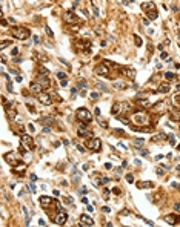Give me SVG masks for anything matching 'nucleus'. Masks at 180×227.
<instances>
[{
    "instance_id": "obj_1",
    "label": "nucleus",
    "mask_w": 180,
    "mask_h": 227,
    "mask_svg": "<svg viewBox=\"0 0 180 227\" xmlns=\"http://www.w3.org/2000/svg\"><path fill=\"white\" fill-rule=\"evenodd\" d=\"M11 34H12L16 39L19 40H28L31 37V32L28 28H22V26H16V28H12L11 29Z\"/></svg>"
},
{
    "instance_id": "obj_2",
    "label": "nucleus",
    "mask_w": 180,
    "mask_h": 227,
    "mask_svg": "<svg viewBox=\"0 0 180 227\" xmlns=\"http://www.w3.org/2000/svg\"><path fill=\"white\" fill-rule=\"evenodd\" d=\"M142 9L148 14V19H149V20H155L159 17L157 9H155V5H154L152 2H146V3H143V5H142Z\"/></svg>"
},
{
    "instance_id": "obj_3",
    "label": "nucleus",
    "mask_w": 180,
    "mask_h": 227,
    "mask_svg": "<svg viewBox=\"0 0 180 227\" xmlns=\"http://www.w3.org/2000/svg\"><path fill=\"white\" fill-rule=\"evenodd\" d=\"M20 143H22V147H25V150H33L34 149V140L31 135H25L23 133L20 137Z\"/></svg>"
},
{
    "instance_id": "obj_4",
    "label": "nucleus",
    "mask_w": 180,
    "mask_h": 227,
    "mask_svg": "<svg viewBox=\"0 0 180 227\" xmlns=\"http://www.w3.org/2000/svg\"><path fill=\"white\" fill-rule=\"evenodd\" d=\"M77 118H79L80 121H86V123H89V121L92 120V115H91V112H89L86 107H80V109H77Z\"/></svg>"
},
{
    "instance_id": "obj_5",
    "label": "nucleus",
    "mask_w": 180,
    "mask_h": 227,
    "mask_svg": "<svg viewBox=\"0 0 180 227\" xmlns=\"http://www.w3.org/2000/svg\"><path fill=\"white\" fill-rule=\"evenodd\" d=\"M86 147H89V149L94 150V152H95V150L98 152V150L102 149V141H100V138H91L88 143H86Z\"/></svg>"
},
{
    "instance_id": "obj_6",
    "label": "nucleus",
    "mask_w": 180,
    "mask_h": 227,
    "mask_svg": "<svg viewBox=\"0 0 180 227\" xmlns=\"http://www.w3.org/2000/svg\"><path fill=\"white\" fill-rule=\"evenodd\" d=\"M66 219H68V215H66L65 210H59V212H57V215L54 216V223L59 224V226H63V224L66 223Z\"/></svg>"
},
{
    "instance_id": "obj_7",
    "label": "nucleus",
    "mask_w": 180,
    "mask_h": 227,
    "mask_svg": "<svg viewBox=\"0 0 180 227\" xmlns=\"http://www.w3.org/2000/svg\"><path fill=\"white\" fill-rule=\"evenodd\" d=\"M95 74L97 75H109V69H108V65L106 63H102L95 68Z\"/></svg>"
},
{
    "instance_id": "obj_8",
    "label": "nucleus",
    "mask_w": 180,
    "mask_h": 227,
    "mask_svg": "<svg viewBox=\"0 0 180 227\" xmlns=\"http://www.w3.org/2000/svg\"><path fill=\"white\" fill-rule=\"evenodd\" d=\"M80 226H94V219H92L89 215H82L80 216Z\"/></svg>"
},
{
    "instance_id": "obj_9",
    "label": "nucleus",
    "mask_w": 180,
    "mask_h": 227,
    "mask_svg": "<svg viewBox=\"0 0 180 227\" xmlns=\"http://www.w3.org/2000/svg\"><path fill=\"white\" fill-rule=\"evenodd\" d=\"M63 20H65L66 23H72V22H79V19L75 17V14L72 12V11H69V12H65V16H63Z\"/></svg>"
},
{
    "instance_id": "obj_10",
    "label": "nucleus",
    "mask_w": 180,
    "mask_h": 227,
    "mask_svg": "<svg viewBox=\"0 0 180 227\" xmlns=\"http://www.w3.org/2000/svg\"><path fill=\"white\" fill-rule=\"evenodd\" d=\"M39 101H40L42 104H45V106H46V104H51V103H53L51 97H49L48 94H42V92L39 94Z\"/></svg>"
},
{
    "instance_id": "obj_11",
    "label": "nucleus",
    "mask_w": 180,
    "mask_h": 227,
    "mask_svg": "<svg viewBox=\"0 0 180 227\" xmlns=\"http://www.w3.org/2000/svg\"><path fill=\"white\" fill-rule=\"evenodd\" d=\"M77 133H79V137H82V138H88V137H91V135H92L91 130H88L86 127H83V126H80V127H79Z\"/></svg>"
},
{
    "instance_id": "obj_12",
    "label": "nucleus",
    "mask_w": 180,
    "mask_h": 227,
    "mask_svg": "<svg viewBox=\"0 0 180 227\" xmlns=\"http://www.w3.org/2000/svg\"><path fill=\"white\" fill-rule=\"evenodd\" d=\"M177 219H179V218H177V215H168V216H165V221H166L168 224H177Z\"/></svg>"
},
{
    "instance_id": "obj_13",
    "label": "nucleus",
    "mask_w": 180,
    "mask_h": 227,
    "mask_svg": "<svg viewBox=\"0 0 180 227\" xmlns=\"http://www.w3.org/2000/svg\"><path fill=\"white\" fill-rule=\"evenodd\" d=\"M51 203H53V198H49V196H40V204H42L43 207L49 206Z\"/></svg>"
},
{
    "instance_id": "obj_14",
    "label": "nucleus",
    "mask_w": 180,
    "mask_h": 227,
    "mask_svg": "<svg viewBox=\"0 0 180 227\" xmlns=\"http://www.w3.org/2000/svg\"><path fill=\"white\" fill-rule=\"evenodd\" d=\"M169 89H171L169 84L163 83V84H160V88H159V92H162V94H166V92H169Z\"/></svg>"
},
{
    "instance_id": "obj_15",
    "label": "nucleus",
    "mask_w": 180,
    "mask_h": 227,
    "mask_svg": "<svg viewBox=\"0 0 180 227\" xmlns=\"http://www.w3.org/2000/svg\"><path fill=\"white\" fill-rule=\"evenodd\" d=\"M171 117H172V120H180V110L179 109H172L171 110Z\"/></svg>"
},
{
    "instance_id": "obj_16",
    "label": "nucleus",
    "mask_w": 180,
    "mask_h": 227,
    "mask_svg": "<svg viewBox=\"0 0 180 227\" xmlns=\"http://www.w3.org/2000/svg\"><path fill=\"white\" fill-rule=\"evenodd\" d=\"M145 143V140L143 138H137V140H134V147H135V149H139V150H140L142 149V144H143Z\"/></svg>"
},
{
    "instance_id": "obj_17",
    "label": "nucleus",
    "mask_w": 180,
    "mask_h": 227,
    "mask_svg": "<svg viewBox=\"0 0 180 227\" xmlns=\"http://www.w3.org/2000/svg\"><path fill=\"white\" fill-rule=\"evenodd\" d=\"M137 187H139V189H143V187H152V183H151V181H148V183H139Z\"/></svg>"
},
{
    "instance_id": "obj_18",
    "label": "nucleus",
    "mask_w": 180,
    "mask_h": 227,
    "mask_svg": "<svg viewBox=\"0 0 180 227\" xmlns=\"http://www.w3.org/2000/svg\"><path fill=\"white\" fill-rule=\"evenodd\" d=\"M165 78H166V80H174V78H176V74L171 72V71H168V72H165Z\"/></svg>"
},
{
    "instance_id": "obj_19",
    "label": "nucleus",
    "mask_w": 180,
    "mask_h": 227,
    "mask_svg": "<svg viewBox=\"0 0 180 227\" xmlns=\"http://www.w3.org/2000/svg\"><path fill=\"white\" fill-rule=\"evenodd\" d=\"M53 120H54L53 117H45V118L40 120V123H42V124H51V121H53Z\"/></svg>"
},
{
    "instance_id": "obj_20",
    "label": "nucleus",
    "mask_w": 180,
    "mask_h": 227,
    "mask_svg": "<svg viewBox=\"0 0 180 227\" xmlns=\"http://www.w3.org/2000/svg\"><path fill=\"white\" fill-rule=\"evenodd\" d=\"M14 157H16V155H14V153L12 152H11V153H5V160H6V161H14Z\"/></svg>"
},
{
    "instance_id": "obj_21",
    "label": "nucleus",
    "mask_w": 180,
    "mask_h": 227,
    "mask_svg": "<svg viewBox=\"0 0 180 227\" xmlns=\"http://www.w3.org/2000/svg\"><path fill=\"white\" fill-rule=\"evenodd\" d=\"M9 45H11L9 40H3V42H2V49H5L6 46H9Z\"/></svg>"
},
{
    "instance_id": "obj_22",
    "label": "nucleus",
    "mask_w": 180,
    "mask_h": 227,
    "mask_svg": "<svg viewBox=\"0 0 180 227\" xmlns=\"http://www.w3.org/2000/svg\"><path fill=\"white\" fill-rule=\"evenodd\" d=\"M63 201H65L66 204H72V201H74V198H69V196H66V198H63Z\"/></svg>"
},
{
    "instance_id": "obj_23",
    "label": "nucleus",
    "mask_w": 180,
    "mask_h": 227,
    "mask_svg": "<svg viewBox=\"0 0 180 227\" xmlns=\"http://www.w3.org/2000/svg\"><path fill=\"white\" fill-rule=\"evenodd\" d=\"M134 40H135V45H137V46H142V40H140V37H139V35H134Z\"/></svg>"
},
{
    "instance_id": "obj_24",
    "label": "nucleus",
    "mask_w": 180,
    "mask_h": 227,
    "mask_svg": "<svg viewBox=\"0 0 180 227\" xmlns=\"http://www.w3.org/2000/svg\"><path fill=\"white\" fill-rule=\"evenodd\" d=\"M168 140H169L171 146H174V144H176V138H174V135H169V137H168Z\"/></svg>"
},
{
    "instance_id": "obj_25",
    "label": "nucleus",
    "mask_w": 180,
    "mask_h": 227,
    "mask_svg": "<svg viewBox=\"0 0 180 227\" xmlns=\"http://www.w3.org/2000/svg\"><path fill=\"white\" fill-rule=\"evenodd\" d=\"M79 88H80V89L86 88V81H85V80H80V81H79Z\"/></svg>"
},
{
    "instance_id": "obj_26",
    "label": "nucleus",
    "mask_w": 180,
    "mask_h": 227,
    "mask_svg": "<svg viewBox=\"0 0 180 227\" xmlns=\"http://www.w3.org/2000/svg\"><path fill=\"white\" fill-rule=\"evenodd\" d=\"M45 32L48 34V35L53 37V31H51V28H49V26H45Z\"/></svg>"
},
{
    "instance_id": "obj_27",
    "label": "nucleus",
    "mask_w": 180,
    "mask_h": 227,
    "mask_svg": "<svg viewBox=\"0 0 180 227\" xmlns=\"http://www.w3.org/2000/svg\"><path fill=\"white\" fill-rule=\"evenodd\" d=\"M126 181L128 183H132V181H134V176H132L131 173H128V175H126Z\"/></svg>"
},
{
    "instance_id": "obj_28",
    "label": "nucleus",
    "mask_w": 180,
    "mask_h": 227,
    "mask_svg": "<svg viewBox=\"0 0 180 227\" xmlns=\"http://www.w3.org/2000/svg\"><path fill=\"white\" fill-rule=\"evenodd\" d=\"M33 183H34V181H33ZM33 183H31V184H28V189H29V190H31V192H33V193H34V192H36V186H34Z\"/></svg>"
},
{
    "instance_id": "obj_29",
    "label": "nucleus",
    "mask_w": 180,
    "mask_h": 227,
    "mask_svg": "<svg viewBox=\"0 0 180 227\" xmlns=\"http://www.w3.org/2000/svg\"><path fill=\"white\" fill-rule=\"evenodd\" d=\"M91 98H92V100H97V98H98V92H91Z\"/></svg>"
},
{
    "instance_id": "obj_30",
    "label": "nucleus",
    "mask_w": 180,
    "mask_h": 227,
    "mask_svg": "<svg viewBox=\"0 0 180 227\" xmlns=\"http://www.w3.org/2000/svg\"><path fill=\"white\" fill-rule=\"evenodd\" d=\"M11 55H19V48H14L12 51H11Z\"/></svg>"
},
{
    "instance_id": "obj_31",
    "label": "nucleus",
    "mask_w": 180,
    "mask_h": 227,
    "mask_svg": "<svg viewBox=\"0 0 180 227\" xmlns=\"http://www.w3.org/2000/svg\"><path fill=\"white\" fill-rule=\"evenodd\" d=\"M57 77L62 78V80H65V72H57Z\"/></svg>"
},
{
    "instance_id": "obj_32",
    "label": "nucleus",
    "mask_w": 180,
    "mask_h": 227,
    "mask_svg": "<svg viewBox=\"0 0 180 227\" xmlns=\"http://www.w3.org/2000/svg\"><path fill=\"white\" fill-rule=\"evenodd\" d=\"M97 86H98V88H100V89H102V91H103V92H106V88H105V84H102V83H98V84H97Z\"/></svg>"
},
{
    "instance_id": "obj_33",
    "label": "nucleus",
    "mask_w": 180,
    "mask_h": 227,
    "mask_svg": "<svg viewBox=\"0 0 180 227\" xmlns=\"http://www.w3.org/2000/svg\"><path fill=\"white\" fill-rule=\"evenodd\" d=\"M103 212H105V213H109V212H111V209H109L108 206H105V207H103Z\"/></svg>"
},
{
    "instance_id": "obj_34",
    "label": "nucleus",
    "mask_w": 180,
    "mask_h": 227,
    "mask_svg": "<svg viewBox=\"0 0 180 227\" xmlns=\"http://www.w3.org/2000/svg\"><path fill=\"white\" fill-rule=\"evenodd\" d=\"M140 153H142V155H143V157H148V150H143V149H140Z\"/></svg>"
},
{
    "instance_id": "obj_35",
    "label": "nucleus",
    "mask_w": 180,
    "mask_h": 227,
    "mask_svg": "<svg viewBox=\"0 0 180 227\" xmlns=\"http://www.w3.org/2000/svg\"><path fill=\"white\" fill-rule=\"evenodd\" d=\"M160 57H162L163 60H166V59H168V54H166V52H162V55H160Z\"/></svg>"
},
{
    "instance_id": "obj_36",
    "label": "nucleus",
    "mask_w": 180,
    "mask_h": 227,
    "mask_svg": "<svg viewBox=\"0 0 180 227\" xmlns=\"http://www.w3.org/2000/svg\"><path fill=\"white\" fill-rule=\"evenodd\" d=\"M82 203H83V204H88V198L83 196V198H82Z\"/></svg>"
},
{
    "instance_id": "obj_37",
    "label": "nucleus",
    "mask_w": 180,
    "mask_h": 227,
    "mask_svg": "<svg viewBox=\"0 0 180 227\" xmlns=\"http://www.w3.org/2000/svg\"><path fill=\"white\" fill-rule=\"evenodd\" d=\"M51 132V129H49V127H45V129H43V133H49Z\"/></svg>"
},
{
    "instance_id": "obj_38",
    "label": "nucleus",
    "mask_w": 180,
    "mask_h": 227,
    "mask_svg": "<svg viewBox=\"0 0 180 227\" xmlns=\"http://www.w3.org/2000/svg\"><path fill=\"white\" fill-rule=\"evenodd\" d=\"M105 167H106V169H109V170H111V169H112V164H109V163H106V164H105Z\"/></svg>"
},
{
    "instance_id": "obj_39",
    "label": "nucleus",
    "mask_w": 180,
    "mask_h": 227,
    "mask_svg": "<svg viewBox=\"0 0 180 227\" xmlns=\"http://www.w3.org/2000/svg\"><path fill=\"white\" fill-rule=\"evenodd\" d=\"M94 112H95V115H97V117L100 115V109H98V107H95V110H94Z\"/></svg>"
},
{
    "instance_id": "obj_40",
    "label": "nucleus",
    "mask_w": 180,
    "mask_h": 227,
    "mask_svg": "<svg viewBox=\"0 0 180 227\" xmlns=\"http://www.w3.org/2000/svg\"><path fill=\"white\" fill-rule=\"evenodd\" d=\"M77 91H79L77 88H72V89H71V94H77Z\"/></svg>"
},
{
    "instance_id": "obj_41",
    "label": "nucleus",
    "mask_w": 180,
    "mask_h": 227,
    "mask_svg": "<svg viewBox=\"0 0 180 227\" xmlns=\"http://www.w3.org/2000/svg\"><path fill=\"white\" fill-rule=\"evenodd\" d=\"M28 129H29L31 132H34V126H33V124H28Z\"/></svg>"
},
{
    "instance_id": "obj_42",
    "label": "nucleus",
    "mask_w": 180,
    "mask_h": 227,
    "mask_svg": "<svg viewBox=\"0 0 180 227\" xmlns=\"http://www.w3.org/2000/svg\"><path fill=\"white\" fill-rule=\"evenodd\" d=\"M66 84H68V81H66V80H62V83H60V86H66Z\"/></svg>"
},
{
    "instance_id": "obj_43",
    "label": "nucleus",
    "mask_w": 180,
    "mask_h": 227,
    "mask_svg": "<svg viewBox=\"0 0 180 227\" xmlns=\"http://www.w3.org/2000/svg\"><path fill=\"white\" fill-rule=\"evenodd\" d=\"M86 210H88V212H92V210H94V207H92V206H88V207H86Z\"/></svg>"
},
{
    "instance_id": "obj_44",
    "label": "nucleus",
    "mask_w": 180,
    "mask_h": 227,
    "mask_svg": "<svg viewBox=\"0 0 180 227\" xmlns=\"http://www.w3.org/2000/svg\"><path fill=\"white\" fill-rule=\"evenodd\" d=\"M119 147H120V149H126V147H125V144H123V143H119Z\"/></svg>"
},
{
    "instance_id": "obj_45",
    "label": "nucleus",
    "mask_w": 180,
    "mask_h": 227,
    "mask_svg": "<svg viewBox=\"0 0 180 227\" xmlns=\"http://www.w3.org/2000/svg\"><path fill=\"white\" fill-rule=\"evenodd\" d=\"M31 181H37V176L36 175H31Z\"/></svg>"
},
{
    "instance_id": "obj_46",
    "label": "nucleus",
    "mask_w": 180,
    "mask_h": 227,
    "mask_svg": "<svg viewBox=\"0 0 180 227\" xmlns=\"http://www.w3.org/2000/svg\"><path fill=\"white\" fill-rule=\"evenodd\" d=\"M39 42H40V39H39V37L36 35V37H34V43H39Z\"/></svg>"
},
{
    "instance_id": "obj_47",
    "label": "nucleus",
    "mask_w": 180,
    "mask_h": 227,
    "mask_svg": "<svg viewBox=\"0 0 180 227\" xmlns=\"http://www.w3.org/2000/svg\"><path fill=\"white\" fill-rule=\"evenodd\" d=\"M16 80H17V81H19V83H22V81H23V78H22V77H20V75H19V77H17V78H16Z\"/></svg>"
},
{
    "instance_id": "obj_48",
    "label": "nucleus",
    "mask_w": 180,
    "mask_h": 227,
    "mask_svg": "<svg viewBox=\"0 0 180 227\" xmlns=\"http://www.w3.org/2000/svg\"><path fill=\"white\" fill-rule=\"evenodd\" d=\"M39 224H40V226H45L46 223H45V221H43V219H39Z\"/></svg>"
},
{
    "instance_id": "obj_49",
    "label": "nucleus",
    "mask_w": 180,
    "mask_h": 227,
    "mask_svg": "<svg viewBox=\"0 0 180 227\" xmlns=\"http://www.w3.org/2000/svg\"><path fill=\"white\" fill-rule=\"evenodd\" d=\"M131 2H134V0H131Z\"/></svg>"
}]
</instances>
